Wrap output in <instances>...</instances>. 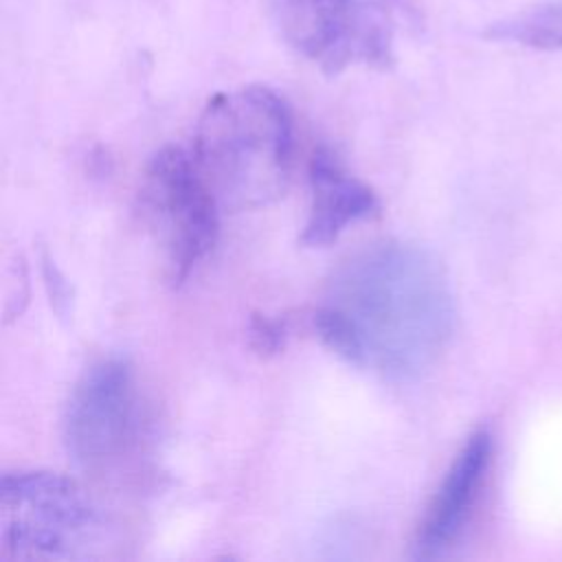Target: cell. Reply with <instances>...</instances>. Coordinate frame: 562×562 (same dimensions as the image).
Here are the masks:
<instances>
[{"label":"cell","instance_id":"1","mask_svg":"<svg viewBox=\"0 0 562 562\" xmlns=\"http://www.w3.org/2000/svg\"><path fill=\"white\" fill-rule=\"evenodd\" d=\"M314 325L323 342L351 364L408 380L446 349L454 296L435 255L408 241H382L334 272Z\"/></svg>","mask_w":562,"mask_h":562},{"label":"cell","instance_id":"2","mask_svg":"<svg viewBox=\"0 0 562 562\" xmlns=\"http://www.w3.org/2000/svg\"><path fill=\"white\" fill-rule=\"evenodd\" d=\"M292 149L288 103L266 86H246L206 103L191 156L217 204L244 211L285 191Z\"/></svg>","mask_w":562,"mask_h":562},{"label":"cell","instance_id":"3","mask_svg":"<svg viewBox=\"0 0 562 562\" xmlns=\"http://www.w3.org/2000/svg\"><path fill=\"white\" fill-rule=\"evenodd\" d=\"M105 544V518L72 479L9 472L0 481L2 560H81Z\"/></svg>","mask_w":562,"mask_h":562},{"label":"cell","instance_id":"4","mask_svg":"<svg viewBox=\"0 0 562 562\" xmlns=\"http://www.w3.org/2000/svg\"><path fill=\"white\" fill-rule=\"evenodd\" d=\"M402 0H279L277 26L301 57L327 75L349 66L389 68Z\"/></svg>","mask_w":562,"mask_h":562},{"label":"cell","instance_id":"5","mask_svg":"<svg viewBox=\"0 0 562 562\" xmlns=\"http://www.w3.org/2000/svg\"><path fill=\"white\" fill-rule=\"evenodd\" d=\"M140 209L162 248L171 281L180 283L213 248L220 211L191 151L167 147L151 158L140 187Z\"/></svg>","mask_w":562,"mask_h":562},{"label":"cell","instance_id":"6","mask_svg":"<svg viewBox=\"0 0 562 562\" xmlns=\"http://www.w3.org/2000/svg\"><path fill=\"white\" fill-rule=\"evenodd\" d=\"M140 432V395L132 367L108 358L90 367L70 393L64 415L68 454L86 470L103 472L127 457Z\"/></svg>","mask_w":562,"mask_h":562},{"label":"cell","instance_id":"7","mask_svg":"<svg viewBox=\"0 0 562 562\" xmlns=\"http://www.w3.org/2000/svg\"><path fill=\"white\" fill-rule=\"evenodd\" d=\"M492 435L485 428L468 437L419 522L413 542L417 558L443 555L459 540L483 492L492 463Z\"/></svg>","mask_w":562,"mask_h":562},{"label":"cell","instance_id":"8","mask_svg":"<svg viewBox=\"0 0 562 562\" xmlns=\"http://www.w3.org/2000/svg\"><path fill=\"white\" fill-rule=\"evenodd\" d=\"M310 191V213L301 237L305 246L334 241L349 224L369 217L378 209L373 191L349 176L327 149L312 156Z\"/></svg>","mask_w":562,"mask_h":562},{"label":"cell","instance_id":"9","mask_svg":"<svg viewBox=\"0 0 562 562\" xmlns=\"http://www.w3.org/2000/svg\"><path fill=\"white\" fill-rule=\"evenodd\" d=\"M485 37L498 42H514L538 50L562 48V2L533 7L514 18L487 26Z\"/></svg>","mask_w":562,"mask_h":562},{"label":"cell","instance_id":"10","mask_svg":"<svg viewBox=\"0 0 562 562\" xmlns=\"http://www.w3.org/2000/svg\"><path fill=\"white\" fill-rule=\"evenodd\" d=\"M250 336H252V345L259 351H277V347L283 342V325L279 321L272 318H255L252 327H250Z\"/></svg>","mask_w":562,"mask_h":562}]
</instances>
